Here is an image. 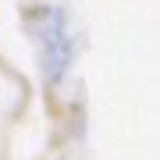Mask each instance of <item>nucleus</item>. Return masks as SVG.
Wrapping results in <instances>:
<instances>
[{
    "label": "nucleus",
    "mask_w": 160,
    "mask_h": 160,
    "mask_svg": "<svg viewBox=\"0 0 160 160\" xmlns=\"http://www.w3.org/2000/svg\"><path fill=\"white\" fill-rule=\"evenodd\" d=\"M29 32L39 43V71L46 86H61L64 75L71 71L75 53H78V39H75L68 14L61 7H39L29 14Z\"/></svg>",
    "instance_id": "f257e3e1"
}]
</instances>
